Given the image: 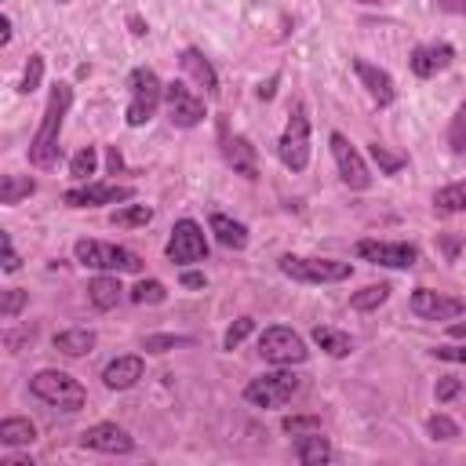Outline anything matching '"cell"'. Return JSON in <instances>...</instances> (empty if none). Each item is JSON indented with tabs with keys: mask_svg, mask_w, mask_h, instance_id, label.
Here are the masks:
<instances>
[{
	"mask_svg": "<svg viewBox=\"0 0 466 466\" xmlns=\"http://www.w3.org/2000/svg\"><path fill=\"white\" fill-rule=\"evenodd\" d=\"M80 448H91L102 455H127L135 451V437L116 422H95L80 433Z\"/></svg>",
	"mask_w": 466,
	"mask_h": 466,
	"instance_id": "obj_15",
	"label": "cell"
},
{
	"mask_svg": "<svg viewBox=\"0 0 466 466\" xmlns=\"http://www.w3.org/2000/svg\"><path fill=\"white\" fill-rule=\"evenodd\" d=\"M127 87H131V102H127V116H124V120H127V127H142V124H149L153 113L160 109V102H164V84H160V76H157L153 69L138 66V69H131Z\"/></svg>",
	"mask_w": 466,
	"mask_h": 466,
	"instance_id": "obj_6",
	"label": "cell"
},
{
	"mask_svg": "<svg viewBox=\"0 0 466 466\" xmlns=\"http://www.w3.org/2000/svg\"><path fill=\"white\" fill-rule=\"evenodd\" d=\"M178 66L204 87V95H218V73H215V66L204 58V51L200 47H182V55H178Z\"/></svg>",
	"mask_w": 466,
	"mask_h": 466,
	"instance_id": "obj_20",
	"label": "cell"
},
{
	"mask_svg": "<svg viewBox=\"0 0 466 466\" xmlns=\"http://www.w3.org/2000/svg\"><path fill=\"white\" fill-rule=\"evenodd\" d=\"M164 106H167V116L175 127H197L204 116H208V106L197 91H189L182 80H171L164 84Z\"/></svg>",
	"mask_w": 466,
	"mask_h": 466,
	"instance_id": "obj_11",
	"label": "cell"
},
{
	"mask_svg": "<svg viewBox=\"0 0 466 466\" xmlns=\"http://www.w3.org/2000/svg\"><path fill=\"white\" fill-rule=\"evenodd\" d=\"M451 58H455V47L444 44V40H433V44H419V47L411 51L408 66H411V73H415L419 80H430V76H437L441 69H448Z\"/></svg>",
	"mask_w": 466,
	"mask_h": 466,
	"instance_id": "obj_17",
	"label": "cell"
},
{
	"mask_svg": "<svg viewBox=\"0 0 466 466\" xmlns=\"http://www.w3.org/2000/svg\"><path fill=\"white\" fill-rule=\"evenodd\" d=\"M95 342H98V335L91 328H66V331L55 335V350L66 353V357H84V353L95 350Z\"/></svg>",
	"mask_w": 466,
	"mask_h": 466,
	"instance_id": "obj_24",
	"label": "cell"
},
{
	"mask_svg": "<svg viewBox=\"0 0 466 466\" xmlns=\"http://www.w3.org/2000/svg\"><path fill=\"white\" fill-rule=\"evenodd\" d=\"M58 4H69V0H58Z\"/></svg>",
	"mask_w": 466,
	"mask_h": 466,
	"instance_id": "obj_50",
	"label": "cell"
},
{
	"mask_svg": "<svg viewBox=\"0 0 466 466\" xmlns=\"http://www.w3.org/2000/svg\"><path fill=\"white\" fill-rule=\"evenodd\" d=\"M295 459L302 466H320V462H331L335 451L328 444V437H320V430H309V433H295V444H291Z\"/></svg>",
	"mask_w": 466,
	"mask_h": 466,
	"instance_id": "obj_21",
	"label": "cell"
},
{
	"mask_svg": "<svg viewBox=\"0 0 466 466\" xmlns=\"http://www.w3.org/2000/svg\"><path fill=\"white\" fill-rule=\"evenodd\" d=\"M368 153H371V160L379 164V171H382V175H397V171L408 164L404 157H393V153H390L386 146H379V142H371V146H368Z\"/></svg>",
	"mask_w": 466,
	"mask_h": 466,
	"instance_id": "obj_36",
	"label": "cell"
},
{
	"mask_svg": "<svg viewBox=\"0 0 466 466\" xmlns=\"http://www.w3.org/2000/svg\"><path fill=\"white\" fill-rule=\"evenodd\" d=\"M178 280H182V288H204V273H197V269H186Z\"/></svg>",
	"mask_w": 466,
	"mask_h": 466,
	"instance_id": "obj_44",
	"label": "cell"
},
{
	"mask_svg": "<svg viewBox=\"0 0 466 466\" xmlns=\"http://www.w3.org/2000/svg\"><path fill=\"white\" fill-rule=\"evenodd\" d=\"M277 269L299 284H339L353 273L350 262H339V258H313V255H280L277 258Z\"/></svg>",
	"mask_w": 466,
	"mask_h": 466,
	"instance_id": "obj_5",
	"label": "cell"
},
{
	"mask_svg": "<svg viewBox=\"0 0 466 466\" xmlns=\"http://www.w3.org/2000/svg\"><path fill=\"white\" fill-rule=\"evenodd\" d=\"M280 426H284V433H291V437H295V433H309V430H320V419H317V415H288Z\"/></svg>",
	"mask_w": 466,
	"mask_h": 466,
	"instance_id": "obj_40",
	"label": "cell"
},
{
	"mask_svg": "<svg viewBox=\"0 0 466 466\" xmlns=\"http://www.w3.org/2000/svg\"><path fill=\"white\" fill-rule=\"evenodd\" d=\"M451 335H466V324H455V328H451Z\"/></svg>",
	"mask_w": 466,
	"mask_h": 466,
	"instance_id": "obj_48",
	"label": "cell"
},
{
	"mask_svg": "<svg viewBox=\"0 0 466 466\" xmlns=\"http://www.w3.org/2000/svg\"><path fill=\"white\" fill-rule=\"evenodd\" d=\"M40 80H44V55H29V62H25V73H22V84H18V91H22V95H33V91L40 87Z\"/></svg>",
	"mask_w": 466,
	"mask_h": 466,
	"instance_id": "obj_35",
	"label": "cell"
},
{
	"mask_svg": "<svg viewBox=\"0 0 466 466\" xmlns=\"http://www.w3.org/2000/svg\"><path fill=\"white\" fill-rule=\"evenodd\" d=\"M408 306L422 320H455L466 309V302L459 295H444V291H430V288H415Z\"/></svg>",
	"mask_w": 466,
	"mask_h": 466,
	"instance_id": "obj_14",
	"label": "cell"
},
{
	"mask_svg": "<svg viewBox=\"0 0 466 466\" xmlns=\"http://www.w3.org/2000/svg\"><path fill=\"white\" fill-rule=\"evenodd\" d=\"M164 255L171 266H193V262H204L208 258V237L204 229L193 222V218H178L171 226V237L164 244Z\"/></svg>",
	"mask_w": 466,
	"mask_h": 466,
	"instance_id": "obj_9",
	"label": "cell"
},
{
	"mask_svg": "<svg viewBox=\"0 0 466 466\" xmlns=\"http://www.w3.org/2000/svg\"><path fill=\"white\" fill-rule=\"evenodd\" d=\"M299 390H302V375L280 368V371H266V375L251 379L244 386V400L251 408H284Z\"/></svg>",
	"mask_w": 466,
	"mask_h": 466,
	"instance_id": "obj_7",
	"label": "cell"
},
{
	"mask_svg": "<svg viewBox=\"0 0 466 466\" xmlns=\"http://www.w3.org/2000/svg\"><path fill=\"white\" fill-rule=\"evenodd\" d=\"M222 157H226V164H229L237 175L258 178V153H255V146H251L248 135H226V138H222Z\"/></svg>",
	"mask_w": 466,
	"mask_h": 466,
	"instance_id": "obj_18",
	"label": "cell"
},
{
	"mask_svg": "<svg viewBox=\"0 0 466 466\" xmlns=\"http://www.w3.org/2000/svg\"><path fill=\"white\" fill-rule=\"evenodd\" d=\"M178 346H193V335H146L142 339L146 353H167V350H178Z\"/></svg>",
	"mask_w": 466,
	"mask_h": 466,
	"instance_id": "obj_33",
	"label": "cell"
},
{
	"mask_svg": "<svg viewBox=\"0 0 466 466\" xmlns=\"http://www.w3.org/2000/svg\"><path fill=\"white\" fill-rule=\"evenodd\" d=\"M208 226H211L215 240H218L222 248H229V251H244V248H248V226H244V222H237V218H229V215H222V211H215V215L208 218Z\"/></svg>",
	"mask_w": 466,
	"mask_h": 466,
	"instance_id": "obj_22",
	"label": "cell"
},
{
	"mask_svg": "<svg viewBox=\"0 0 466 466\" xmlns=\"http://www.w3.org/2000/svg\"><path fill=\"white\" fill-rule=\"evenodd\" d=\"M25 302H29V291H22V288H7L4 299H0V317H4V320H15V317L22 313Z\"/></svg>",
	"mask_w": 466,
	"mask_h": 466,
	"instance_id": "obj_38",
	"label": "cell"
},
{
	"mask_svg": "<svg viewBox=\"0 0 466 466\" xmlns=\"http://www.w3.org/2000/svg\"><path fill=\"white\" fill-rule=\"evenodd\" d=\"M437 7L448 15H466V0H437Z\"/></svg>",
	"mask_w": 466,
	"mask_h": 466,
	"instance_id": "obj_45",
	"label": "cell"
},
{
	"mask_svg": "<svg viewBox=\"0 0 466 466\" xmlns=\"http://www.w3.org/2000/svg\"><path fill=\"white\" fill-rule=\"evenodd\" d=\"M251 331H255V317H237V320L226 328L222 346H226V350H237V346H240V342H244Z\"/></svg>",
	"mask_w": 466,
	"mask_h": 466,
	"instance_id": "obj_37",
	"label": "cell"
},
{
	"mask_svg": "<svg viewBox=\"0 0 466 466\" xmlns=\"http://www.w3.org/2000/svg\"><path fill=\"white\" fill-rule=\"evenodd\" d=\"M455 393H459V379H444V382L437 386V400H441V404H444V400H451Z\"/></svg>",
	"mask_w": 466,
	"mask_h": 466,
	"instance_id": "obj_43",
	"label": "cell"
},
{
	"mask_svg": "<svg viewBox=\"0 0 466 466\" xmlns=\"http://www.w3.org/2000/svg\"><path fill=\"white\" fill-rule=\"evenodd\" d=\"M357 258L371 262V266H386V269H411L419 262V248L404 244V240H357Z\"/></svg>",
	"mask_w": 466,
	"mask_h": 466,
	"instance_id": "obj_10",
	"label": "cell"
},
{
	"mask_svg": "<svg viewBox=\"0 0 466 466\" xmlns=\"http://www.w3.org/2000/svg\"><path fill=\"white\" fill-rule=\"evenodd\" d=\"M0 44H4V47L11 44V18H7V15H4V36H0Z\"/></svg>",
	"mask_w": 466,
	"mask_h": 466,
	"instance_id": "obj_47",
	"label": "cell"
},
{
	"mask_svg": "<svg viewBox=\"0 0 466 466\" xmlns=\"http://www.w3.org/2000/svg\"><path fill=\"white\" fill-rule=\"evenodd\" d=\"M0 240H4V273H18V269H22V258H18V251H15L11 233L4 229V233H0Z\"/></svg>",
	"mask_w": 466,
	"mask_h": 466,
	"instance_id": "obj_41",
	"label": "cell"
},
{
	"mask_svg": "<svg viewBox=\"0 0 466 466\" xmlns=\"http://www.w3.org/2000/svg\"><path fill=\"white\" fill-rule=\"evenodd\" d=\"M33 441H36V426H33L29 419L11 415V419L0 422V444H4V448H25V444H33Z\"/></svg>",
	"mask_w": 466,
	"mask_h": 466,
	"instance_id": "obj_25",
	"label": "cell"
},
{
	"mask_svg": "<svg viewBox=\"0 0 466 466\" xmlns=\"http://www.w3.org/2000/svg\"><path fill=\"white\" fill-rule=\"evenodd\" d=\"M106 164H109V171H113V175H116V171H120V167H124V157H120V153H116V146H113V149H109V153H106Z\"/></svg>",
	"mask_w": 466,
	"mask_h": 466,
	"instance_id": "obj_46",
	"label": "cell"
},
{
	"mask_svg": "<svg viewBox=\"0 0 466 466\" xmlns=\"http://www.w3.org/2000/svg\"><path fill=\"white\" fill-rule=\"evenodd\" d=\"M124 299V288H120V280L116 277H109V273H98V277H91L87 280V302L95 306V309H113L116 302Z\"/></svg>",
	"mask_w": 466,
	"mask_h": 466,
	"instance_id": "obj_23",
	"label": "cell"
},
{
	"mask_svg": "<svg viewBox=\"0 0 466 466\" xmlns=\"http://www.w3.org/2000/svg\"><path fill=\"white\" fill-rule=\"evenodd\" d=\"M433 357L437 360H451V364H466V346H437Z\"/></svg>",
	"mask_w": 466,
	"mask_h": 466,
	"instance_id": "obj_42",
	"label": "cell"
},
{
	"mask_svg": "<svg viewBox=\"0 0 466 466\" xmlns=\"http://www.w3.org/2000/svg\"><path fill=\"white\" fill-rule=\"evenodd\" d=\"M448 146H451V153H466V98L448 124Z\"/></svg>",
	"mask_w": 466,
	"mask_h": 466,
	"instance_id": "obj_34",
	"label": "cell"
},
{
	"mask_svg": "<svg viewBox=\"0 0 466 466\" xmlns=\"http://www.w3.org/2000/svg\"><path fill=\"white\" fill-rule=\"evenodd\" d=\"M73 106V87L69 84H55L51 95H47V106H44V116H40V127L36 135L29 138V164L33 167H55L58 164V138H62V124H66V113Z\"/></svg>",
	"mask_w": 466,
	"mask_h": 466,
	"instance_id": "obj_1",
	"label": "cell"
},
{
	"mask_svg": "<svg viewBox=\"0 0 466 466\" xmlns=\"http://www.w3.org/2000/svg\"><path fill=\"white\" fill-rule=\"evenodd\" d=\"M258 357L277 364V368H291V364H302L309 357V350H306L299 331H291L284 324H273L258 335Z\"/></svg>",
	"mask_w": 466,
	"mask_h": 466,
	"instance_id": "obj_8",
	"label": "cell"
},
{
	"mask_svg": "<svg viewBox=\"0 0 466 466\" xmlns=\"http://www.w3.org/2000/svg\"><path fill=\"white\" fill-rule=\"evenodd\" d=\"M29 393L36 400H44L47 408H58V411H80L87 404V390L66 375V371H55V368H44L29 379Z\"/></svg>",
	"mask_w": 466,
	"mask_h": 466,
	"instance_id": "obj_2",
	"label": "cell"
},
{
	"mask_svg": "<svg viewBox=\"0 0 466 466\" xmlns=\"http://www.w3.org/2000/svg\"><path fill=\"white\" fill-rule=\"evenodd\" d=\"M127 299H131L135 306H160V302L167 299V288H164L160 280L146 277V280H138V284L127 291Z\"/></svg>",
	"mask_w": 466,
	"mask_h": 466,
	"instance_id": "obj_30",
	"label": "cell"
},
{
	"mask_svg": "<svg viewBox=\"0 0 466 466\" xmlns=\"http://www.w3.org/2000/svg\"><path fill=\"white\" fill-rule=\"evenodd\" d=\"M95 171H98V146L76 149V157L69 160V175H73L76 182H87V175H95Z\"/></svg>",
	"mask_w": 466,
	"mask_h": 466,
	"instance_id": "obj_32",
	"label": "cell"
},
{
	"mask_svg": "<svg viewBox=\"0 0 466 466\" xmlns=\"http://www.w3.org/2000/svg\"><path fill=\"white\" fill-rule=\"evenodd\" d=\"M36 193V182L29 175H4L0 178V204H18L22 197H33Z\"/></svg>",
	"mask_w": 466,
	"mask_h": 466,
	"instance_id": "obj_28",
	"label": "cell"
},
{
	"mask_svg": "<svg viewBox=\"0 0 466 466\" xmlns=\"http://www.w3.org/2000/svg\"><path fill=\"white\" fill-rule=\"evenodd\" d=\"M360 4H379V0H360Z\"/></svg>",
	"mask_w": 466,
	"mask_h": 466,
	"instance_id": "obj_49",
	"label": "cell"
},
{
	"mask_svg": "<svg viewBox=\"0 0 466 466\" xmlns=\"http://www.w3.org/2000/svg\"><path fill=\"white\" fill-rule=\"evenodd\" d=\"M390 291H393V288H390V284H382V280H379V284H368L364 291H357V295L350 299V306H353V309H360V313L379 309V306L390 299Z\"/></svg>",
	"mask_w": 466,
	"mask_h": 466,
	"instance_id": "obj_31",
	"label": "cell"
},
{
	"mask_svg": "<svg viewBox=\"0 0 466 466\" xmlns=\"http://www.w3.org/2000/svg\"><path fill=\"white\" fill-rule=\"evenodd\" d=\"M135 197V186H116V182H80L62 193L66 208H102V204H124Z\"/></svg>",
	"mask_w": 466,
	"mask_h": 466,
	"instance_id": "obj_13",
	"label": "cell"
},
{
	"mask_svg": "<svg viewBox=\"0 0 466 466\" xmlns=\"http://www.w3.org/2000/svg\"><path fill=\"white\" fill-rule=\"evenodd\" d=\"M109 222L120 226V229L149 226V222H153V208H149V204H127V208H116V211L109 215Z\"/></svg>",
	"mask_w": 466,
	"mask_h": 466,
	"instance_id": "obj_29",
	"label": "cell"
},
{
	"mask_svg": "<svg viewBox=\"0 0 466 466\" xmlns=\"http://www.w3.org/2000/svg\"><path fill=\"white\" fill-rule=\"evenodd\" d=\"M426 430H430V437L433 441H455L459 437V422H451L448 415H430V422H426Z\"/></svg>",
	"mask_w": 466,
	"mask_h": 466,
	"instance_id": "obj_39",
	"label": "cell"
},
{
	"mask_svg": "<svg viewBox=\"0 0 466 466\" xmlns=\"http://www.w3.org/2000/svg\"><path fill=\"white\" fill-rule=\"evenodd\" d=\"M313 342L328 353V357H350L353 353V339L339 328H328V324H317L313 328Z\"/></svg>",
	"mask_w": 466,
	"mask_h": 466,
	"instance_id": "obj_26",
	"label": "cell"
},
{
	"mask_svg": "<svg viewBox=\"0 0 466 466\" xmlns=\"http://www.w3.org/2000/svg\"><path fill=\"white\" fill-rule=\"evenodd\" d=\"M328 146H331V157H335V164H339V178H342V186H350V189L364 193V189L371 186V171H368L364 157L350 146V138H346L342 131H331Z\"/></svg>",
	"mask_w": 466,
	"mask_h": 466,
	"instance_id": "obj_12",
	"label": "cell"
},
{
	"mask_svg": "<svg viewBox=\"0 0 466 466\" xmlns=\"http://www.w3.org/2000/svg\"><path fill=\"white\" fill-rule=\"evenodd\" d=\"M433 211L437 215H459V211H466V178L462 182H451V186H441L433 193Z\"/></svg>",
	"mask_w": 466,
	"mask_h": 466,
	"instance_id": "obj_27",
	"label": "cell"
},
{
	"mask_svg": "<svg viewBox=\"0 0 466 466\" xmlns=\"http://www.w3.org/2000/svg\"><path fill=\"white\" fill-rule=\"evenodd\" d=\"M353 73H357L360 87L368 91V98H371L375 106H393V98H397V84H393V76H390L386 69L371 66L368 58H353Z\"/></svg>",
	"mask_w": 466,
	"mask_h": 466,
	"instance_id": "obj_16",
	"label": "cell"
},
{
	"mask_svg": "<svg viewBox=\"0 0 466 466\" xmlns=\"http://www.w3.org/2000/svg\"><path fill=\"white\" fill-rule=\"evenodd\" d=\"M142 371H146L142 357L138 353H127V357H116V360H109L102 368V382H106V390H131L142 379Z\"/></svg>",
	"mask_w": 466,
	"mask_h": 466,
	"instance_id": "obj_19",
	"label": "cell"
},
{
	"mask_svg": "<svg viewBox=\"0 0 466 466\" xmlns=\"http://www.w3.org/2000/svg\"><path fill=\"white\" fill-rule=\"evenodd\" d=\"M73 255L80 266L87 269H106V273H142V255H135L131 248L120 244H106V240H76Z\"/></svg>",
	"mask_w": 466,
	"mask_h": 466,
	"instance_id": "obj_3",
	"label": "cell"
},
{
	"mask_svg": "<svg viewBox=\"0 0 466 466\" xmlns=\"http://www.w3.org/2000/svg\"><path fill=\"white\" fill-rule=\"evenodd\" d=\"M277 157L295 175L309 167V113H306V102H295L291 106L288 124H284L280 142H277Z\"/></svg>",
	"mask_w": 466,
	"mask_h": 466,
	"instance_id": "obj_4",
	"label": "cell"
}]
</instances>
